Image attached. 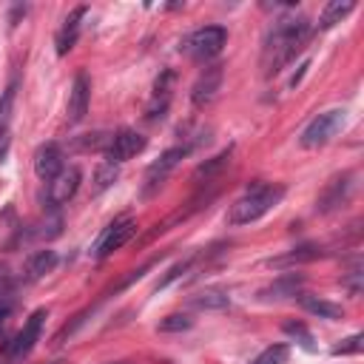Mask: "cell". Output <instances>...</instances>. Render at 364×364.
Listing matches in <instances>:
<instances>
[{"instance_id": "6da1fadb", "label": "cell", "mask_w": 364, "mask_h": 364, "mask_svg": "<svg viewBox=\"0 0 364 364\" xmlns=\"http://www.w3.org/2000/svg\"><path fill=\"white\" fill-rule=\"evenodd\" d=\"M310 34H313V26L301 14H290V17L276 20V26L270 28V34L264 40V48H262L264 77H276L304 48V43L310 40Z\"/></svg>"}, {"instance_id": "7a4b0ae2", "label": "cell", "mask_w": 364, "mask_h": 364, "mask_svg": "<svg viewBox=\"0 0 364 364\" xmlns=\"http://www.w3.org/2000/svg\"><path fill=\"white\" fill-rule=\"evenodd\" d=\"M284 196V185H273V182H259L253 188H247L245 196H239L230 208H228V225L239 228V225H250L256 219H262L267 210H273Z\"/></svg>"}, {"instance_id": "3957f363", "label": "cell", "mask_w": 364, "mask_h": 364, "mask_svg": "<svg viewBox=\"0 0 364 364\" xmlns=\"http://www.w3.org/2000/svg\"><path fill=\"white\" fill-rule=\"evenodd\" d=\"M347 122V111L344 108H330L324 114H318L304 131H301V148H318V145H327Z\"/></svg>"}, {"instance_id": "277c9868", "label": "cell", "mask_w": 364, "mask_h": 364, "mask_svg": "<svg viewBox=\"0 0 364 364\" xmlns=\"http://www.w3.org/2000/svg\"><path fill=\"white\" fill-rule=\"evenodd\" d=\"M228 43V31L222 26H205V28H196L185 37L182 48L193 57V60H210L216 57Z\"/></svg>"}, {"instance_id": "5b68a950", "label": "cell", "mask_w": 364, "mask_h": 364, "mask_svg": "<svg viewBox=\"0 0 364 364\" xmlns=\"http://www.w3.org/2000/svg\"><path fill=\"white\" fill-rule=\"evenodd\" d=\"M134 233H136V222H134L131 216L114 219V222L105 225V230L97 236V242H94V247H91V256H94V259H105L108 253L119 250Z\"/></svg>"}, {"instance_id": "8992f818", "label": "cell", "mask_w": 364, "mask_h": 364, "mask_svg": "<svg viewBox=\"0 0 364 364\" xmlns=\"http://www.w3.org/2000/svg\"><path fill=\"white\" fill-rule=\"evenodd\" d=\"M80 182H82V173H80V168H77V165L63 168V171L48 182V193H46V205H48V210H54V208L65 205V202L77 193Z\"/></svg>"}, {"instance_id": "52a82bcc", "label": "cell", "mask_w": 364, "mask_h": 364, "mask_svg": "<svg viewBox=\"0 0 364 364\" xmlns=\"http://www.w3.org/2000/svg\"><path fill=\"white\" fill-rule=\"evenodd\" d=\"M142 148H145V136L136 134V131H131V128H122V131L111 134V142L105 148V159L114 162V165H119V162L136 156Z\"/></svg>"}, {"instance_id": "ba28073f", "label": "cell", "mask_w": 364, "mask_h": 364, "mask_svg": "<svg viewBox=\"0 0 364 364\" xmlns=\"http://www.w3.org/2000/svg\"><path fill=\"white\" fill-rule=\"evenodd\" d=\"M46 316H48L46 310H34V313L28 316V321L23 324V330L17 333V338L9 344V358H11V361H23V358L31 353L34 341L40 338V330H43V318H46Z\"/></svg>"}, {"instance_id": "9c48e42d", "label": "cell", "mask_w": 364, "mask_h": 364, "mask_svg": "<svg viewBox=\"0 0 364 364\" xmlns=\"http://www.w3.org/2000/svg\"><path fill=\"white\" fill-rule=\"evenodd\" d=\"M222 80H225L222 65H208V68L199 74V80L193 82V88H191V102H193L196 108L210 105V102L216 100L219 88H222Z\"/></svg>"}, {"instance_id": "30bf717a", "label": "cell", "mask_w": 364, "mask_h": 364, "mask_svg": "<svg viewBox=\"0 0 364 364\" xmlns=\"http://www.w3.org/2000/svg\"><path fill=\"white\" fill-rule=\"evenodd\" d=\"M88 100H91V82H88V74L85 71H77L74 74V85H71V94H68V125H77L82 122L85 111H88Z\"/></svg>"}, {"instance_id": "8fae6325", "label": "cell", "mask_w": 364, "mask_h": 364, "mask_svg": "<svg viewBox=\"0 0 364 364\" xmlns=\"http://www.w3.org/2000/svg\"><path fill=\"white\" fill-rule=\"evenodd\" d=\"M63 168H65V162H63V148H60V145L46 142V145H40V148L34 151V173H37L40 179L51 182Z\"/></svg>"}, {"instance_id": "7c38bea8", "label": "cell", "mask_w": 364, "mask_h": 364, "mask_svg": "<svg viewBox=\"0 0 364 364\" xmlns=\"http://www.w3.org/2000/svg\"><path fill=\"white\" fill-rule=\"evenodd\" d=\"M171 88H173V71L165 68L154 82V94H151V102H148V119H162L165 117L168 102H171Z\"/></svg>"}, {"instance_id": "4fadbf2b", "label": "cell", "mask_w": 364, "mask_h": 364, "mask_svg": "<svg viewBox=\"0 0 364 364\" xmlns=\"http://www.w3.org/2000/svg\"><path fill=\"white\" fill-rule=\"evenodd\" d=\"M188 151H191V145H176V148H168V151H165V154H162V156H159V159H156V162L148 168V173H145L148 188H156V185H159V182H162V179H165V176H168V173H171V171L179 165V159H182Z\"/></svg>"}, {"instance_id": "5bb4252c", "label": "cell", "mask_w": 364, "mask_h": 364, "mask_svg": "<svg viewBox=\"0 0 364 364\" xmlns=\"http://www.w3.org/2000/svg\"><path fill=\"white\" fill-rule=\"evenodd\" d=\"M301 284H304V279L301 276H296V273H284V276H279L276 282H270L267 287H262L259 290V299L262 301H279V299H296L299 296V290H301Z\"/></svg>"}, {"instance_id": "9a60e30c", "label": "cell", "mask_w": 364, "mask_h": 364, "mask_svg": "<svg viewBox=\"0 0 364 364\" xmlns=\"http://www.w3.org/2000/svg\"><path fill=\"white\" fill-rule=\"evenodd\" d=\"M85 6H77L68 17H65V23H63V28L57 31V37H54V46H57V54H68L71 48H74V43H77V37H80V20L85 17Z\"/></svg>"}, {"instance_id": "2e32d148", "label": "cell", "mask_w": 364, "mask_h": 364, "mask_svg": "<svg viewBox=\"0 0 364 364\" xmlns=\"http://www.w3.org/2000/svg\"><path fill=\"white\" fill-rule=\"evenodd\" d=\"M54 264H57V253H54V250L46 247V250L31 253L28 262H26V267H23V282H37V279H43L46 273L54 270Z\"/></svg>"}, {"instance_id": "e0dca14e", "label": "cell", "mask_w": 364, "mask_h": 364, "mask_svg": "<svg viewBox=\"0 0 364 364\" xmlns=\"http://www.w3.org/2000/svg\"><path fill=\"white\" fill-rule=\"evenodd\" d=\"M299 304H301L307 313L318 316V318H330V321L344 318V307H341V304L327 301V299H318V296H310V293H299Z\"/></svg>"}, {"instance_id": "ac0fdd59", "label": "cell", "mask_w": 364, "mask_h": 364, "mask_svg": "<svg viewBox=\"0 0 364 364\" xmlns=\"http://www.w3.org/2000/svg\"><path fill=\"white\" fill-rule=\"evenodd\" d=\"M353 173H344V176H338V179H333L330 182V188L324 191V196L318 199V210L321 213H327V210H336L344 199H347V193H350V188H353Z\"/></svg>"}, {"instance_id": "d6986e66", "label": "cell", "mask_w": 364, "mask_h": 364, "mask_svg": "<svg viewBox=\"0 0 364 364\" xmlns=\"http://www.w3.org/2000/svg\"><path fill=\"white\" fill-rule=\"evenodd\" d=\"M191 304L196 310H225L230 304V296L222 287H205V290H199V293L191 296Z\"/></svg>"}, {"instance_id": "ffe728a7", "label": "cell", "mask_w": 364, "mask_h": 364, "mask_svg": "<svg viewBox=\"0 0 364 364\" xmlns=\"http://www.w3.org/2000/svg\"><path fill=\"white\" fill-rule=\"evenodd\" d=\"M353 9H355L353 0H333V3H327L324 11H321V17H318V28H333V26L341 23Z\"/></svg>"}, {"instance_id": "44dd1931", "label": "cell", "mask_w": 364, "mask_h": 364, "mask_svg": "<svg viewBox=\"0 0 364 364\" xmlns=\"http://www.w3.org/2000/svg\"><path fill=\"white\" fill-rule=\"evenodd\" d=\"M228 165H230V148H228V151H222V154H216L213 159H205V162L193 171V182H202V179H205V182H210V179H213L216 173H222Z\"/></svg>"}, {"instance_id": "7402d4cb", "label": "cell", "mask_w": 364, "mask_h": 364, "mask_svg": "<svg viewBox=\"0 0 364 364\" xmlns=\"http://www.w3.org/2000/svg\"><path fill=\"white\" fill-rule=\"evenodd\" d=\"M31 228H34V230H28V236H34V239H54V236H60V230H63V216L54 213V210H48L46 219H40V222L31 225Z\"/></svg>"}, {"instance_id": "603a6c76", "label": "cell", "mask_w": 364, "mask_h": 364, "mask_svg": "<svg viewBox=\"0 0 364 364\" xmlns=\"http://www.w3.org/2000/svg\"><path fill=\"white\" fill-rule=\"evenodd\" d=\"M287 355H290V347L287 344H270L250 364H287Z\"/></svg>"}, {"instance_id": "cb8c5ba5", "label": "cell", "mask_w": 364, "mask_h": 364, "mask_svg": "<svg viewBox=\"0 0 364 364\" xmlns=\"http://www.w3.org/2000/svg\"><path fill=\"white\" fill-rule=\"evenodd\" d=\"M316 256H321V250L318 247H313V245H304V247H296L293 253H287V256H279V259H270V264H276V267H282V264H296V262H310V259H316Z\"/></svg>"}, {"instance_id": "d4e9b609", "label": "cell", "mask_w": 364, "mask_h": 364, "mask_svg": "<svg viewBox=\"0 0 364 364\" xmlns=\"http://www.w3.org/2000/svg\"><path fill=\"white\" fill-rule=\"evenodd\" d=\"M117 176H119V168L114 162H102L97 168V173H94V193H102L105 188H111Z\"/></svg>"}, {"instance_id": "484cf974", "label": "cell", "mask_w": 364, "mask_h": 364, "mask_svg": "<svg viewBox=\"0 0 364 364\" xmlns=\"http://www.w3.org/2000/svg\"><path fill=\"white\" fill-rule=\"evenodd\" d=\"M193 327V318L185 316V313H171L159 321V330L162 333H182V330H191Z\"/></svg>"}, {"instance_id": "4316f807", "label": "cell", "mask_w": 364, "mask_h": 364, "mask_svg": "<svg viewBox=\"0 0 364 364\" xmlns=\"http://www.w3.org/2000/svg\"><path fill=\"white\" fill-rule=\"evenodd\" d=\"M14 88H17V82H11V85L6 88V94H3V100H0V139H3V136H9V117H11Z\"/></svg>"}, {"instance_id": "83f0119b", "label": "cell", "mask_w": 364, "mask_h": 364, "mask_svg": "<svg viewBox=\"0 0 364 364\" xmlns=\"http://www.w3.org/2000/svg\"><path fill=\"white\" fill-rule=\"evenodd\" d=\"M284 333L293 336V338H299V344H301L304 350H316L313 336H310V330H307L304 324H299V321H287V324H284Z\"/></svg>"}, {"instance_id": "f1b7e54d", "label": "cell", "mask_w": 364, "mask_h": 364, "mask_svg": "<svg viewBox=\"0 0 364 364\" xmlns=\"http://www.w3.org/2000/svg\"><path fill=\"white\" fill-rule=\"evenodd\" d=\"M361 341H364V336H361V333H353L350 338H344L341 344H336V347H333V355H350V353H361Z\"/></svg>"}, {"instance_id": "f546056e", "label": "cell", "mask_w": 364, "mask_h": 364, "mask_svg": "<svg viewBox=\"0 0 364 364\" xmlns=\"http://www.w3.org/2000/svg\"><path fill=\"white\" fill-rule=\"evenodd\" d=\"M361 276H364V273H361V264L355 262L353 270L344 276V287L350 290V296H358V293H361Z\"/></svg>"}, {"instance_id": "4dcf8cb0", "label": "cell", "mask_w": 364, "mask_h": 364, "mask_svg": "<svg viewBox=\"0 0 364 364\" xmlns=\"http://www.w3.org/2000/svg\"><path fill=\"white\" fill-rule=\"evenodd\" d=\"M9 313H11V301H0V333H3V327H6Z\"/></svg>"}, {"instance_id": "1f68e13d", "label": "cell", "mask_w": 364, "mask_h": 364, "mask_svg": "<svg viewBox=\"0 0 364 364\" xmlns=\"http://www.w3.org/2000/svg\"><path fill=\"white\" fill-rule=\"evenodd\" d=\"M3 279H6V264L0 262V282H3Z\"/></svg>"}, {"instance_id": "d6a6232c", "label": "cell", "mask_w": 364, "mask_h": 364, "mask_svg": "<svg viewBox=\"0 0 364 364\" xmlns=\"http://www.w3.org/2000/svg\"><path fill=\"white\" fill-rule=\"evenodd\" d=\"M48 364H65V361H60V358H57V361H48Z\"/></svg>"}, {"instance_id": "836d02e7", "label": "cell", "mask_w": 364, "mask_h": 364, "mask_svg": "<svg viewBox=\"0 0 364 364\" xmlns=\"http://www.w3.org/2000/svg\"><path fill=\"white\" fill-rule=\"evenodd\" d=\"M117 364H125V361H117Z\"/></svg>"}]
</instances>
